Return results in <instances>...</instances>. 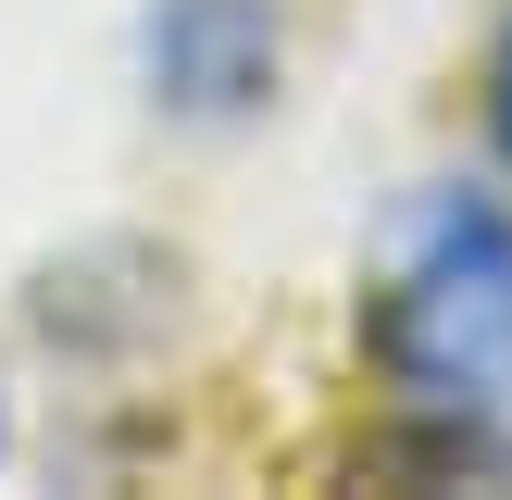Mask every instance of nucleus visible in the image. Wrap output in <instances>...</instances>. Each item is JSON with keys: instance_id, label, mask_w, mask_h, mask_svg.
Segmentation results:
<instances>
[{"instance_id": "obj_1", "label": "nucleus", "mask_w": 512, "mask_h": 500, "mask_svg": "<svg viewBox=\"0 0 512 500\" xmlns=\"http://www.w3.org/2000/svg\"><path fill=\"white\" fill-rule=\"evenodd\" d=\"M363 350L413 413L512 400V213L488 188H438L400 213L388 275L363 300Z\"/></svg>"}, {"instance_id": "obj_2", "label": "nucleus", "mask_w": 512, "mask_h": 500, "mask_svg": "<svg viewBox=\"0 0 512 500\" xmlns=\"http://www.w3.org/2000/svg\"><path fill=\"white\" fill-rule=\"evenodd\" d=\"M150 75L175 113H250L275 88V13L263 0H163L150 13Z\"/></svg>"}, {"instance_id": "obj_3", "label": "nucleus", "mask_w": 512, "mask_h": 500, "mask_svg": "<svg viewBox=\"0 0 512 500\" xmlns=\"http://www.w3.org/2000/svg\"><path fill=\"white\" fill-rule=\"evenodd\" d=\"M488 150L512 163V25H500V50H488Z\"/></svg>"}]
</instances>
